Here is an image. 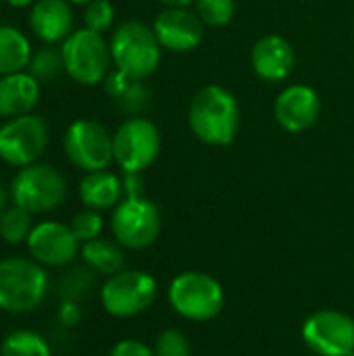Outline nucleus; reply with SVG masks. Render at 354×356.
I'll return each mask as SVG.
<instances>
[{
  "instance_id": "nucleus-1",
  "label": "nucleus",
  "mask_w": 354,
  "mask_h": 356,
  "mask_svg": "<svg viewBox=\"0 0 354 356\" xmlns=\"http://www.w3.org/2000/svg\"><path fill=\"white\" fill-rule=\"evenodd\" d=\"M192 134L209 146H230L236 140L240 127V106L236 96L217 86L200 88L188 113Z\"/></svg>"
},
{
  "instance_id": "nucleus-2",
  "label": "nucleus",
  "mask_w": 354,
  "mask_h": 356,
  "mask_svg": "<svg viewBox=\"0 0 354 356\" xmlns=\"http://www.w3.org/2000/svg\"><path fill=\"white\" fill-rule=\"evenodd\" d=\"M111 56L115 67L131 79H146L161 65V44L152 27L142 21L121 23L111 38Z\"/></svg>"
},
{
  "instance_id": "nucleus-3",
  "label": "nucleus",
  "mask_w": 354,
  "mask_h": 356,
  "mask_svg": "<svg viewBox=\"0 0 354 356\" xmlns=\"http://www.w3.org/2000/svg\"><path fill=\"white\" fill-rule=\"evenodd\" d=\"M48 292V273L33 259L10 257L0 261V311L31 313Z\"/></svg>"
},
{
  "instance_id": "nucleus-4",
  "label": "nucleus",
  "mask_w": 354,
  "mask_h": 356,
  "mask_svg": "<svg viewBox=\"0 0 354 356\" xmlns=\"http://www.w3.org/2000/svg\"><path fill=\"white\" fill-rule=\"evenodd\" d=\"M171 309L188 321H211L225 305V292L219 280L204 271H184L169 284Z\"/></svg>"
},
{
  "instance_id": "nucleus-5",
  "label": "nucleus",
  "mask_w": 354,
  "mask_h": 356,
  "mask_svg": "<svg viewBox=\"0 0 354 356\" xmlns=\"http://www.w3.org/2000/svg\"><path fill=\"white\" fill-rule=\"evenodd\" d=\"M67 196V184L61 171L46 163H33L21 167L10 184V198L23 211L38 215L50 213L63 204Z\"/></svg>"
},
{
  "instance_id": "nucleus-6",
  "label": "nucleus",
  "mask_w": 354,
  "mask_h": 356,
  "mask_svg": "<svg viewBox=\"0 0 354 356\" xmlns=\"http://www.w3.org/2000/svg\"><path fill=\"white\" fill-rule=\"evenodd\" d=\"M159 294L156 280L142 269H123L108 275L100 290L102 309L117 319L142 315L152 307Z\"/></svg>"
},
{
  "instance_id": "nucleus-7",
  "label": "nucleus",
  "mask_w": 354,
  "mask_h": 356,
  "mask_svg": "<svg viewBox=\"0 0 354 356\" xmlns=\"http://www.w3.org/2000/svg\"><path fill=\"white\" fill-rule=\"evenodd\" d=\"M63 67L67 75L81 86L102 83L111 69V48L102 33L88 27L73 31L61 46Z\"/></svg>"
},
{
  "instance_id": "nucleus-8",
  "label": "nucleus",
  "mask_w": 354,
  "mask_h": 356,
  "mask_svg": "<svg viewBox=\"0 0 354 356\" xmlns=\"http://www.w3.org/2000/svg\"><path fill=\"white\" fill-rule=\"evenodd\" d=\"M115 242L127 250H144L152 246L161 234V211L146 196H125L111 217Z\"/></svg>"
},
{
  "instance_id": "nucleus-9",
  "label": "nucleus",
  "mask_w": 354,
  "mask_h": 356,
  "mask_svg": "<svg viewBox=\"0 0 354 356\" xmlns=\"http://www.w3.org/2000/svg\"><path fill=\"white\" fill-rule=\"evenodd\" d=\"M161 152L159 127L144 117H129L113 134V156L125 173L146 171Z\"/></svg>"
},
{
  "instance_id": "nucleus-10",
  "label": "nucleus",
  "mask_w": 354,
  "mask_h": 356,
  "mask_svg": "<svg viewBox=\"0 0 354 356\" xmlns=\"http://www.w3.org/2000/svg\"><path fill=\"white\" fill-rule=\"evenodd\" d=\"M48 146V125L38 115H21L0 125V161L10 167L38 163Z\"/></svg>"
},
{
  "instance_id": "nucleus-11",
  "label": "nucleus",
  "mask_w": 354,
  "mask_h": 356,
  "mask_svg": "<svg viewBox=\"0 0 354 356\" xmlns=\"http://www.w3.org/2000/svg\"><path fill=\"white\" fill-rule=\"evenodd\" d=\"M65 154L81 171H102L115 161L113 156V136L104 125L92 119L73 121L65 131Z\"/></svg>"
},
{
  "instance_id": "nucleus-12",
  "label": "nucleus",
  "mask_w": 354,
  "mask_h": 356,
  "mask_svg": "<svg viewBox=\"0 0 354 356\" xmlns=\"http://www.w3.org/2000/svg\"><path fill=\"white\" fill-rule=\"evenodd\" d=\"M303 340L315 356H348L354 350V319L336 309H323L303 323Z\"/></svg>"
},
{
  "instance_id": "nucleus-13",
  "label": "nucleus",
  "mask_w": 354,
  "mask_h": 356,
  "mask_svg": "<svg viewBox=\"0 0 354 356\" xmlns=\"http://www.w3.org/2000/svg\"><path fill=\"white\" fill-rule=\"evenodd\" d=\"M27 250L29 257L42 267H67L81 248L69 225L58 221H42L33 225L27 238Z\"/></svg>"
},
{
  "instance_id": "nucleus-14",
  "label": "nucleus",
  "mask_w": 354,
  "mask_h": 356,
  "mask_svg": "<svg viewBox=\"0 0 354 356\" xmlns=\"http://www.w3.org/2000/svg\"><path fill=\"white\" fill-rule=\"evenodd\" d=\"M275 119L277 123L290 131L300 134L311 129L319 115H321V100L319 94L305 83L288 86L275 100Z\"/></svg>"
},
{
  "instance_id": "nucleus-15",
  "label": "nucleus",
  "mask_w": 354,
  "mask_h": 356,
  "mask_svg": "<svg viewBox=\"0 0 354 356\" xmlns=\"http://www.w3.org/2000/svg\"><path fill=\"white\" fill-rule=\"evenodd\" d=\"M204 23L188 8H167L154 19V33L163 48L171 52H190L204 38Z\"/></svg>"
},
{
  "instance_id": "nucleus-16",
  "label": "nucleus",
  "mask_w": 354,
  "mask_h": 356,
  "mask_svg": "<svg viewBox=\"0 0 354 356\" xmlns=\"http://www.w3.org/2000/svg\"><path fill=\"white\" fill-rule=\"evenodd\" d=\"M250 60L255 73L261 79L275 83V81H284L292 73L296 56L292 44L286 38L277 33H269L255 44Z\"/></svg>"
},
{
  "instance_id": "nucleus-17",
  "label": "nucleus",
  "mask_w": 354,
  "mask_h": 356,
  "mask_svg": "<svg viewBox=\"0 0 354 356\" xmlns=\"http://www.w3.org/2000/svg\"><path fill=\"white\" fill-rule=\"evenodd\" d=\"M29 27L46 44L65 42L73 33V10L67 0H38L29 10Z\"/></svg>"
},
{
  "instance_id": "nucleus-18",
  "label": "nucleus",
  "mask_w": 354,
  "mask_h": 356,
  "mask_svg": "<svg viewBox=\"0 0 354 356\" xmlns=\"http://www.w3.org/2000/svg\"><path fill=\"white\" fill-rule=\"evenodd\" d=\"M40 100V81L29 71L0 77V117H21L35 108Z\"/></svg>"
},
{
  "instance_id": "nucleus-19",
  "label": "nucleus",
  "mask_w": 354,
  "mask_h": 356,
  "mask_svg": "<svg viewBox=\"0 0 354 356\" xmlns=\"http://www.w3.org/2000/svg\"><path fill=\"white\" fill-rule=\"evenodd\" d=\"M79 200L94 211H106L115 209L123 200V179H119L115 173L102 169L92 171L79 181Z\"/></svg>"
},
{
  "instance_id": "nucleus-20",
  "label": "nucleus",
  "mask_w": 354,
  "mask_h": 356,
  "mask_svg": "<svg viewBox=\"0 0 354 356\" xmlns=\"http://www.w3.org/2000/svg\"><path fill=\"white\" fill-rule=\"evenodd\" d=\"M31 54V44L21 29L13 25H0V77L25 71L29 67Z\"/></svg>"
},
{
  "instance_id": "nucleus-21",
  "label": "nucleus",
  "mask_w": 354,
  "mask_h": 356,
  "mask_svg": "<svg viewBox=\"0 0 354 356\" xmlns=\"http://www.w3.org/2000/svg\"><path fill=\"white\" fill-rule=\"evenodd\" d=\"M86 267H90L96 273L102 275H115L125 269V252L119 242H111L104 238H96L90 242H83L79 250Z\"/></svg>"
},
{
  "instance_id": "nucleus-22",
  "label": "nucleus",
  "mask_w": 354,
  "mask_h": 356,
  "mask_svg": "<svg viewBox=\"0 0 354 356\" xmlns=\"http://www.w3.org/2000/svg\"><path fill=\"white\" fill-rule=\"evenodd\" d=\"M0 356H52L48 342L29 330L10 332L0 346Z\"/></svg>"
},
{
  "instance_id": "nucleus-23",
  "label": "nucleus",
  "mask_w": 354,
  "mask_h": 356,
  "mask_svg": "<svg viewBox=\"0 0 354 356\" xmlns=\"http://www.w3.org/2000/svg\"><path fill=\"white\" fill-rule=\"evenodd\" d=\"M31 229H33L31 213L23 211V209L17 207V204L8 207V209L0 215V238H2L6 244L17 246V244L27 242Z\"/></svg>"
},
{
  "instance_id": "nucleus-24",
  "label": "nucleus",
  "mask_w": 354,
  "mask_h": 356,
  "mask_svg": "<svg viewBox=\"0 0 354 356\" xmlns=\"http://www.w3.org/2000/svg\"><path fill=\"white\" fill-rule=\"evenodd\" d=\"M63 56H61V50L52 48V46H46V48H40L31 54V60H29V67L27 71L38 79V81H50L54 79L61 71H63Z\"/></svg>"
},
{
  "instance_id": "nucleus-25",
  "label": "nucleus",
  "mask_w": 354,
  "mask_h": 356,
  "mask_svg": "<svg viewBox=\"0 0 354 356\" xmlns=\"http://www.w3.org/2000/svg\"><path fill=\"white\" fill-rule=\"evenodd\" d=\"M196 15L204 25L223 27L236 15V0H196Z\"/></svg>"
},
{
  "instance_id": "nucleus-26",
  "label": "nucleus",
  "mask_w": 354,
  "mask_h": 356,
  "mask_svg": "<svg viewBox=\"0 0 354 356\" xmlns=\"http://www.w3.org/2000/svg\"><path fill=\"white\" fill-rule=\"evenodd\" d=\"M115 102L127 117H140L150 106V90L142 83V79H131L129 88Z\"/></svg>"
},
{
  "instance_id": "nucleus-27",
  "label": "nucleus",
  "mask_w": 354,
  "mask_h": 356,
  "mask_svg": "<svg viewBox=\"0 0 354 356\" xmlns=\"http://www.w3.org/2000/svg\"><path fill=\"white\" fill-rule=\"evenodd\" d=\"M102 225H104L102 215H100V211H94V209H86V211L73 215V219H71V223H69L73 236H75L81 244L100 238Z\"/></svg>"
},
{
  "instance_id": "nucleus-28",
  "label": "nucleus",
  "mask_w": 354,
  "mask_h": 356,
  "mask_svg": "<svg viewBox=\"0 0 354 356\" xmlns=\"http://www.w3.org/2000/svg\"><path fill=\"white\" fill-rule=\"evenodd\" d=\"M154 356H192V346L179 330H163L154 340Z\"/></svg>"
},
{
  "instance_id": "nucleus-29",
  "label": "nucleus",
  "mask_w": 354,
  "mask_h": 356,
  "mask_svg": "<svg viewBox=\"0 0 354 356\" xmlns=\"http://www.w3.org/2000/svg\"><path fill=\"white\" fill-rule=\"evenodd\" d=\"M113 21H115V8L108 0H92L86 4L83 23L88 29L96 33H104L111 29Z\"/></svg>"
},
{
  "instance_id": "nucleus-30",
  "label": "nucleus",
  "mask_w": 354,
  "mask_h": 356,
  "mask_svg": "<svg viewBox=\"0 0 354 356\" xmlns=\"http://www.w3.org/2000/svg\"><path fill=\"white\" fill-rule=\"evenodd\" d=\"M90 284H92L90 271H86V269H71L69 273H65V277L61 282L63 300H77L83 294V290H88Z\"/></svg>"
},
{
  "instance_id": "nucleus-31",
  "label": "nucleus",
  "mask_w": 354,
  "mask_h": 356,
  "mask_svg": "<svg viewBox=\"0 0 354 356\" xmlns=\"http://www.w3.org/2000/svg\"><path fill=\"white\" fill-rule=\"evenodd\" d=\"M108 356H154V350L142 342V340H134V338H127V340H121L117 342Z\"/></svg>"
},
{
  "instance_id": "nucleus-32",
  "label": "nucleus",
  "mask_w": 354,
  "mask_h": 356,
  "mask_svg": "<svg viewBox=\"0 0 354 356\" xmlns=\"http://www.w3.org/2000/svg\"><path fill=\"white\" fill-rule=\"evenodd\" d=\"M129 83H131V77H127V75L121 73L119 69H117V71H111V73L104 77V81H102L104 92H106L113 100H117V98L129 88Z\"/></svg>"
},
{
  "instance_id": "nucleus-33",
  "label": "nucleus",
  "mask_w": 354,
  "mask_h": 356,
  "mask_svg": "<svg viewBox=\"0 0 354 356\" xmlns=\"http://www.w3.org/2000/svg\"><path fill=\"white\" fill-rule=\"evenodd\" d=\"M58 321L65 327H75L81 321V309L77 300H63L58 309Z\"/></svg>"
},
{
  "instance_id": "nucleus-34",
  "label": "nucleus",
  "mask_w": 354,
  "mask_h": 356,
  "mask_svg": "<svg viewBox=\"0 0 354 356\" xmlns=\"http://www.w3.org/2000/svg\"><path fill=\"white\" fill-rule=\"evenodd\" d=\"M123 192H125V196H144V181H142L140 173H125Z\"/></svg>"
},
{
  "instance_id": "nucleus-35",
  "label": "nucleus",
  "mask_w": 354,
  "mask_h": 356,
  "mask_svg": "<svg viewBox=\"0 0 354 356\" xmlns=\"http://www.w3.org/2000/svg\"><path fill=\"white\" fill-rule=\"evenodd\" d=\"M159 2H163L167 8H186L188 4H192L196 0H159Z\"/></svg>"
},
{
  "instance_id": "nucleus-36",
  "label": "nucleus",
  "mask_w": 354,
  "mask_h": 356,
  "mask_svg": "<svg viewBox=\"0 0 354 356\" xmlns=\"http://www.w3.org/2000/svg\"><path fill=\"white\" fill-rule=\"evenodd\" d=\"M6 202H8V194H6V190H4V186L0 184V215L8 209L6 207Z\"/></svg>"
},
{
  "instance_id": "nucleus-37",
  "label": "nucleus",
  "mask_w": 354,
  "mask_h": 356,
  "mask_svg": "<svg viewBox=\"0 0 354 356\" xmlns=\"http://www.w3.org/2000/svg\"><path fill=\"white\" fill-rule=\"evenodd\" d=\"M8 6H13V8H25V6H29L33 0H4Z\"/></svg>"
},
{
  "instance_id": "nucleus-38",
  "label": "nucleus",
  "mask_w": 354,
  "mask_h": 356,
  "mask_svg": "<svg viewBox=\"0 0 354 356\" xmlns=\"http://www.w3.org/2000/svg\"><path fill=\"white\" fill-rule=\"evenodd\" d=\"M69 2H73V4H88V2H92V0H69Z\"/></svg>"
},
{
  "instance_id": "nucleus-39",
  "label": "nucleus",
  "mask_w": 354,
  "mask_h": 356,
  "mask_svg": "<svg viewBox=\"0 0 354 356\" xmlns=\"http://www.w3.org/2000/svg\"><path fill=\"white\" fill-rule=\"evenodd\" d=\"M348 356H354V350H353V353H351V355H348Z\"/></svg>"
},
{
  "instance_id": "nucleus-40",
  "label": "nucleus",
  "mask_w": 354,
  "mask_h": 356,
  "mask_svg": "<svg viewBox=\"0 0 354 356\" xmlns=\"http://www.w3.org/2000/svg\"><path fill=\"white\" fill-rule=\"evenodd\" d=\"M0 240H2V238H0Z\"/></svg>"
},
{
  "instance_id": "nucleus-41",
  "label": "nucleus",
  "mask_w": 354,
  "mask_h": 356,
  "mask_svg": "<svg viewBox=\"0 0 354 356\" xmlns=\"http://www.w3.org/2000/svg\"><path fill=\"white\" fill-rule=\"evenodd\" d=\"M313 356H315V355H313Z\"/></svg>"
}]
</instances>
